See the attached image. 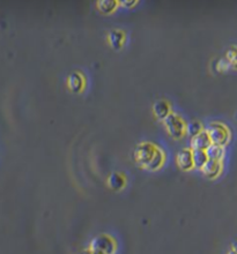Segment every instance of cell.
<instances>
[{
    "label": "cell",
    "mask_w": 237,
    "mask_h": 254,
    "mask_svg": "<svg viewBox=\"0 0 237 254\" xmlns=\"http://www.w3.org/2000/svg\"><path fill=\"white\" fill-rule=\"evenodd\" d=\"M207 133L211 138L212 145H218L221 147L228 144L230 139L229 130L221 123H212L207 128Z\"/></svg>",
    "instance_id": "6da1fadb"
},
{
    "label": "cell",
    "mask_w": 237,
    "mask_h": 254,
    "mask_svg": "<svg viewBox=\"0 0 237 254\" xmlns=\"http://www.w3.org/2000/svg\"><path fill=\"white\" fill-rule=\"evenodd\" d=\"M158 148L153 145L150 142H144L140 144L135 149V160L142 167H148V164L151 163L153 157L155 156V152H157Z\"/></svg>",
    "instance_id": "7a4b0ae2"
},
{
    "label": "cell",
    "mask_w": 237,
    "mask_h": 254,
    "mask_svg": "<svg viewBox=\"0 0 237 254\" xmlns=\"http://www.w3.org/2000/svg\"><path fill=\"white\" fill-rule=\"evenodd\" d=\"M164 125H165V128H167L168 133L175 139L182 138L186 132L185 121L183 120L178 114L170 113V116L164 120Z\"/></svg>",
    "instance_id": "3957f363"
},
{
    "label": "cell",
    "mask_w": 237,
    "mask_h": 254,
    "mask_svg": "<svg viewBox=\"0 0 237 254\" xmlns=\"http://www.w3.org/2000/svg\"><path fill=\"white\" fill-rule=\"evenodd\" d=\"M93 249L101 254H114L116 251V244L109 236H100L94 240Z\"/></svg>",
    "instance_id": "277c9868"
},
{
    "label": "cell",
    "mask_w": 237,
    "mask_h": 254,
    "mask_svg": "<svg viewBox=\"0 0 237 254\" xmlns=\"http://www.w3.org/2000/svg\"><path fill=\"white\" fill-rule=\"evenodd\" d=\"M177 164L182 170H191L194 165V154L190 149H183L177 155Z\"/></svg>",
    "instance_id": "5b68a950"
},
{
    "label": "cell",
    "mask_w": 237,
    "mask_h": 254,
    "mask_svg": "<svg viewBox=\"0 0 237 254\" xmlns=\"http://www.w3.org/2000/svg\"><path fill=\"white\" fill-rule=\"evenodd\" d=\"M191 145L194 149H198V150H207V149L212 145L211 138L207 133V131H202L201 133L192 138Z\"/></svg>",
    "instance_id": "8992f818"
},
{
    "label": "cell",
    "mask_w": 237,
    "mask_h": 254,
    "mask_svg": "<svg viewBox=\"0 0 237 254\" xmlns=\"http://www.w3.org/2000/svg\"><path fill=\"white\" fill-rule=\"evenodd\" d=\"M221 170H222L221 161H214V160H208L204 169H202L204 174L207 176L208 178H216L220 174H221Z\"/></svg>",
    "instance_id": "52a82bcc"
},
{
    "label": "cell",
    "mask_w": 237,
    "mask_h": 254,
    "mask_svg": "<svg viewBox=\"0 0 237 254\" xmlns=\"http://www.w3.org/2000/svg\"><path fill=\"white\" fill-rule=\"evenodd\" d=\"M154 113L158 119H167L170 116V106L168 102L158 101L154 106Z\"/></svg>",
    "instance_id": "ba28073f"
},
{
    "label": "cell",
    "mask_w": 237,
    "mask_h": 254,
    "mask_svg": "<svg viewBox=\"0 0 237 254\" xmlns=\"http://www.w3.org/2000/svg\"><path fill=\"white\" fill-rule=\"evenodd\" d=\"M67 83H69V87L71 90L74 91V93H79V91L83 89V86H84L83 76L81 75L80 73L71 74Z\"/></svg>",
    "instance_id": "9c48e42d"
},
{
    "label": "cell",
    "mask_w": 237,
    "mask_h": 254,
    "mask_svg": "<svg viewBox=\"0 0 237 254\" xmlns=\"http://www.w3.org/2000/svg\"><path fill=\"white\" fill-rule=\"evenodd\" d=\"M194 154V165L197 169H204L206 163L208 162V156L206 150H198V149H194L192 150Z\"/></svg>",
    "instance_id": "30bf717a"
},
{
    "label": "cell",
    "mask_w": 237,
    "mask_h": 254,
    "mask_svg": "<svg viewBox=\"0 0 237 254\" xmlns=\"http://www.w3.org/2000/svg\"><path fill=\"white\" fill-rule=\"evenodd\" d=\"M109 42L114 49H120L125 42V35L121 32H119V30H115V32H113L109 35Z\"/></svg>",
    "instance_id": "8fae6325"
},
{
    "label": "cell",
    "mask_w": 237,
    "mask_h": 254,
    "mask_svg": "<svg viewBox=\"0 0 237 254\" xmlns=\"http://www.w3.org/2000/svg\"><path fill=\"white\" fill-rule=\"evenodd\" d=\"M164 164V154L162 152V150L158 149L157 152H155V156L153 157V160L150 164H148L147 169L150 170H158V169L162 168V165Z\"/></svg>",
    "instance_id": "7c38bea8"
},
{
    "label": "cell",
    "mask_w": 237,
    "mask_h": 254,
    "mask_svg": "<svg viewBox=\"0 0 237 254\" xmlns=\"http://www.w3.org/2000/svg\"><path fill=\"white\" fill-rule=\"evenodd\" d=\"M207 156L209 160H214V161H221V158L223 156V147L221 145H212L211 147H209L207 150Z\"/></svg>",
    "instance_id": "4fadbf2b"
},
{
    "label": "cell",
    "mask_w": 237,
    "mask_h": 254,
    "mask_svg": "<svg viewBox=\"0 0 237 254\" xmlns=\"http://www.w3.org/2000/svg\"><path fill=\"white\" fill-rule=\"evenodd\" d=\"M99 8L102 13H113L115 9L117 8L118 1H115V0H103V1H99Z\"/></svg>",
    "instance_id": "5bb4252c"
},
{
    "label": "cell",
    "mask_w": 237,
    "mask_h": 254,
    "mask_svg": "<svg viewBox=\"0 0 237 254\" xmlns=\"http://www.w3.org/2000/svg\"><path fill=\"white\" fill-rule=\"evenodd\" d=\"M109 184L114 189H120L125 185V179L119 174H114L109 179Z\"/></svg>",
    "instance_id": "9a60e30c"
},
{
    "label": "cell",
    "mask_w": 237,
    "mask_h": 254,
    "mask_svg": "<svg viewBox=\"0 0 237 254\" xmlns=\"http://www.w3.org/2000/svg\"><path fill=\"white\" fill-rule=\"evenodd\" d=\"M186 132H188V134L190 137H196V135H198L199 133H201L202 132V125L199 123V121H192V123H190L186 125Z\"/></svg>",
    "instance_id": "2e32d148"
},
{
    "label": "cell",
    "mask_w": 237,
    "mask_h": 254,
    "mask_svg": "<svg viewBox=\"0 0 237 254\" xmlns=\"http://www.w3.org/2000/svg\"><path fill=\"white\" fill-rule=\"evenodd\" d=\"M227 60H228L229 65L233 66L234 69L237 70V47H232L228 52H227Z\"/></svg>",
    "instance_id": "e0dca14e"
},
{
    "label": "cell",
    "mask_w": 237,
    "mask_h": 254,
    "mask_svg": "<svg viewBox=\"0 0 237 254\" xmlns=\"http://www.w3.org/2000/svg\"><path fill=\"white\" fill-rule=\"evenodd\" d=\"M135 4H137L135 0H130V1H120V5L126 6V7H132V6H134Z\"/></svg>",
    "instance_id": "ac0fdd59"
},
{
    "label": "cell",
    "mask_w": 237,
    "mask_h": 254,
    "mask_svg": "<svg viewBox=\"0 0 237 254\" xmlns=\"http://www.w3.org/2000/svg\"><path fill=\"white\" fill-rule=\"evenodd\" d=\"M233 251L237 254V242H236V243H234V245H233Z\"/></svg>",
    "instance_id": "d6986e66"
},
{
    "label": "cell",
    "mask_w": 237,
    "mask_h": 254,
    "mask_svg": "<svg viewBox=\"0 0 237 254\" xmlns=\"http://www.w3.org/2000/svg\"><path fill=\"white\" fill-rule=\"evenodd\" d=\"M90 254H101V253H99V252H96V251H94L93 253H90Z\"/></svg>",
    "instance_id": "ffe728a7"
},
{
    "label": "cell",
    "mask_w": 237,
    "mask_h": 254,
    "mask_svg": "<svg viewBox=\"0 0 237 254\" xmlns=\"http://www.w3.org/2000/svg\"><path fill=\"white\" fill-rule=\"evenodd\" d=\"M230 254H236L235 252H234V251H232V252H230Z\"/></svg>",
    "instance_id": "44dd1931"
}]
</instances>
